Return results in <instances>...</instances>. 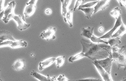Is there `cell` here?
I'll return each instance as SVG.
<instances>
[{
  "label": "cell",
  "mask_w": 126,
  "mask_h": 81,
  "mask_svg": "<svg viewBox=\"0 0 126 81\" xmlns=\"http://www.w3.org/2000/svg\"><path fill=\"white\" fill-rule=\"evenodd\" d=\"M119 29L116 31V33L112 35L111 38L114 37H120L125 34L126 32V25L123 23L119 27Z\"/></svg>",
  "instance_id": "ac0fdd59"
},
{
  "label": "cell",
  "mask_w": 126,
  "mask_h": 81,
  "mask_svg": "<svg viewBox=\"0 0 126 81\" xmlns=\"http://www.w3.org/2000/svg\"><path fill=\"white\" fill-rule=\"evenodd\" d=\"M57 81H69V80H68L67 78L64 75H61L58 78Z\"/></svg>",
  "instance_id": "f1b7e54d"
},
{
  "label": "cell",
  "mask_w": 126,
  "mask_h": 81,
  "mask_svg": "<svg viewBox=\"0 0 126 81\" xmlns=\"http://www.w3.org/2000/svg\"><path fill=\"white\" fill-rule=\"evenodd\" d=\"M98 1L88 2L86 4L81 5L79 7V8H88L93 7L95 5L97 4Z\"/></svg>",
  "instance_id": "d4e9b609"
},
{
  "label": "cell",
  "mask_w": 126,
  "mask_h": 81,
  "mask_svg": "<svg viewBox=\"0 0 126 81\" xmlns=\"http://www.w3.org/2000/svg\"><path fill=\"white\" fill-rule=\"evenodd\" d=\"M13 41L7 40L0 43V48L6 46H9Z\"/></svg>",
  "instance_id": "484cf974"
},
{
  "label": "cell",
  "mask_w": 126,
  "mask_h": 81,
  "mask_svg": "<svg viewBox=\"0 0 126 81\" xmlns=\"http://www.w3.org/2000/svg\"><path fill=\"white\" fill-rule=\"evenodd\" d=\"M71 0H61L62 4V15L65 17L66 13L69 10L68 8L69 6Z\"/></svg>",
  "instance_id": "2e32d148"
},
{
  "label": "cell",
  "mask_w": 126,
  "mask_h": 81,
  "mask_svg": "<svg viewBox=\"0 0 126 81\" xmlns=\"http://www.w3.org/2000/svg\"><path fill=\"white\" fill-rule=\"evenodd\" d=\"M37 0H30L29 2L27 3V5H28V4H32V5H36Z\"/></svg>",
  "instance_id": "1f68e13d"
},
{
  "label": "cell",
  "mask_w": 126,
  "mask_h": 81,
  "mask_svg": "<svg viewBox=\"0 0 126 81\" xmlns=\"http://www.w3.org/2000/svg\"><path fill=\"white\" fill-rule=\"evenodd\" d=\"M74 12L73 9L69 10L66 13V16L64 17V19L65 22H68L69 24L70 28L73 27V17Z\"/></svg>",
  "instance_id": "9a60e30c"
},
{
  "label": "cell",
  "mask_w": 126,
  "mask_h": 81,
  "mask_svg": "<svg viewBox=\"0 0 126 81\" xmlns=\"http://www.w3.org/2000/svg\"><path fill=\"white\" fill-rule=\"evenodd\" d=\"M93 63L95 66L97 68V70L99 71V73L101 76L102 77L104 81H113L111 74H109L96 61V60L93 61Z\"/></svg>",
  "instance_id": "52a82bcc"
},
{
  "label": "cell",
  "mask_w": 126,
  "mask_h": 81,
  "mask_svg": "<svg viewBox=\"0 0 126 81\" xmlns=\"http://www.w3.org/2000/svg\"><path fill=\"white\" fill-rule=\"evenodd\" d=\"M78 10L82 11L85 13V17L88 19H90L94 12V7L79 8Z\"/></svg>",
  "instance_id": "d6986e66"
},
{
  "label": "cell",
  "mask_w": 126,
  "mask_h": 81,
  "mask_svg": "<svg viewBox=\"0 0 126 81\" xmlns=\"http://www.w3.org/2000/svg\"><path fill=\"white\" fill-rule=\"evenodd\" d=\"M18 25L17 28L20 31L27 29L30 26V24L26 22L24 18L20 15H15L13 19Z\"/></svg>",
  "instance_id": "277c9868"
},
{
  "label": "cell",
  "mask_w": 126,
  "mask_h": 81,
  "mask_svg": "<svg viewBox=\"0 0 126 81\" xmlns=\"http://www.w3.org/2000/svg\"><path fill=\"white\" fill-rule=\"evenodd\" d=\"M112 58L118 66V69L126 66V55L119 53L118 52H112Z\"/></svg>",
  "instance_id": "3957f363"
},
{
  "label": "cell",
  "mask_w": 126,
  "mask_h": 81,
  "mask_svg": "<svg viewBox=\"0 0 126 81\" xmlns=\"http://www.w3.org/2000/svg\"><path fill=\"white\" fill-rule=\"evenodd\" d=\"M56 66L58 69L60 68L64 64L65 61V56H60L56 58Z\"/></svg>",
  "instance_id": "cb8c5ba5"
},
{
  "label": "cell",
  "mask_w": 126,
  "mask_h": 81,
  "mask_svg": "<svg viewBox=\"0 0 126 81\" xmlns=\"http://www.w3.org/2000/svg\"><path fill=\"white\" fill-rule=\"evenodd\" d=\"M121 1L123 6H124L126 7V0H121Z\"/></svg>",
  "instance_id": "836d02e7"
},
{
  "label": "cell",
  "mask_w": 126,
  "mask_h": 81,
  "mask_svg": "<svg viewBox=\"0 0 126 81\" xmlns=\"http://www.w3.org/2000/svg\"><path fill=\"white\" fill-rule=\"evenodd\" d=\"M27 46V43L26 41L22 40H16L12 41V43L9 45L11 48L17 49L20 48L26 47Z\"/></svg>",
  "instance_id": "5bb4252c"
},
{
  "label": "cell",
  "mask_w": 126,
  "mask_h": 81,
  "mask_svg": "<svg viewBox=\"0 0 126 81\" xmlns=\"http://www.w3.org/2000/svg\"><path fill=\"white\" fill-rule=\"evenodd\" d=\"M56 60V58H51L47 59L44 61H41L39 64V70L40 71L44 70L46 68L50 66L55 62Z\"/></svg>",
  "instance_id": "8fae6325"
},
{
  "label": "cell",
  "mask_w": 126,
  "mask_h": 81,
  "mask_svg": "<svg viewBox=\"0 0 126 81\" xmlns=\"http://www.w3.org/2000/svg\"><path fill=\"white\" fill-rule=\"evenodd\" d=\"M99 30L100 32H102L104 31V28L103 27H101V28H99Z\"/></svg>",
  "instance_id": "e575fe53"
},
{
  "label": "cell",
  "mask_w": 126,
  "mask_h": 81,
  "mask_svg": "<svg viewBox=\"0 0 126 81\" xmlns=\"http://www.w3.org/2000/svg\"><path fill=\"white\" fill-rule=\"evenodd\" d=\"M94 27L91 26L86 28H83L80 35L87 39H90L94 34Z\"/></svg>",
  "instance_id": "4fadbf2b"
},
{
  "label": "cell",
  "mask_w": 126,
  "mask_h": 81,
  "mask_svg": "<svg viewBox=\"0 0 126 81\" xmlns=\"http://www.w3.org/2000/svg\"><path fill=\"white\" fill-rule=\"evenodd\" d=\"M5 0H0V14L4 12Z\"/></svg>",
  "instance_id": "83f0119b"
},
{
  "label": "cell",
  "mask_w": 126,
  "mask_h": 81,
  "mask_svg": "<svg viewBox=\"0 0 126 81\" xmlns=\"http://www.w3.org/2000/svg\"><path fill=\"white\" fill-rule=\"evenodd\" d=\"M84 0H77L76 4H75V6L73 8L74 11H75L76 10L78 7L81 5L82 3L84 1Z\"/></svg>",
  "instance_id": "4316f807"
},
{
  "label": "cell",
  "mask_w": 126,
  "mask_h": 81,
  "mask_svg": "<svg viewBox=\"0 0 126 81\" xmlns=\"http://www.w3.org/2000/svg\"><path fill=\"white\" fill-rule=\"evenodd\" d=\"M122 19L121 16H120L117 19H116V21L114 26L113 28L111 29L109 31L107 32L106 34L103 35L102 36L99 37L101 39H109L111 38V37L113 35V33L116 30L119 28L121 25L123 23Z\"/></svg>",
  "instance_id": "8992f818"
},
{
  "label": "cell",
  "mask_w": 126,
  "mask_h": 81,
  "mask_svg": "<svg viewBox=\"0 0 126 81\" xmlns=\"http://www.w3.org/2000/svg\"><path fill=\"white\" fill-rule=\"evenodd\" d=\"M83 57H84V55L82 52H81L80 53H79L75 56H72L70 57L68 60V61L71 63H73L75 61L80 59Z\"/></svg>",
  "instance_id": "603a6c76"
},
{
  "label": "cell",
  "mask_w": 126,
  "mask_h": 81,
  "mask_svg": "<svg viewBox=\"0 0 126 81\" xmlns=\"http://www.w3.org/2000/svg\"><path fill=\"white\" fill-rule=\"evenodd\" d=\"M31 75L33 77L37 79L39 81H57L56 77L51 78L49 75L47 76L43 75L38 72L33 71L31 72Z\"/></svg>",
  "instance_id": "30bf717a"
},
{
  "label": "cell",
  "mask_w": 126,
  "mask_h": 81,
  "mask_svg": "<svg viewBox=\"0 0 126 81\" xmlns=\"http://www.w3.org/2000/svg\"><path fill=\"white\" fill-rule=\"evenodd\" d=\"M118 0V2L119 3L120 5L122 7H123V5H122V3L121 0Z\"/></svg>",
  "instance_id": "d590c367"
},
{
  "label": "cell",
  "mask_w": 126,
  "mask_h": 81,
  "mask_svg": "<svg viewBox=\"0 0 126 81\" xmlns=\"http://www.w3.org/2000/svg\"><path fill=\"white\" fill-rule=\"evenodd\" d=\"M122 10L119 7L115 8L112 10L110 12V14L115 19H117L120 16H121Z\"/></svg>",
  "instance_id": "44dd1931"
},
{
  "label": "cell",
  "mask_w": 126,
  "mask_h": 81,
  "mask_svg": "<svg viewBox=\"0 0 126 81\" xmlns=\"http://www.w3.org/2000/svg\"><path fill=\"white\" fill-rule=\"evenodd\" d=\"M98 63L108 73L110 74V71L112 67L113 59L108 58L101 60H96Z\"/></svg>",
  "instance_id": "ba28073f"
},
{
  "label": "cell",
  "mask_w": 126,
  "mask_h": 81,
  "mask_svg": "<svg viewBox=\"0 0 126 81\" xmlns=\"http://www.w3.org/2000/svg\"><path fill=\"white\" fill-rule=\"evenodd\" d=\"M16 3L15 1H11L8 5L7 7L4 10V15L2 21L5 23H7L10 20L13 19L15 14V9Z\"/></svg>",
  "instance_id": "7a4b0ae2"
},
{
  "label": "cell",
  "mask_w": 126,
  "mask_h": 81,
  "mask_svg": "<svg viewBox=\"0 0 126 81\" xmlns=\"http://www.w3.org/2000/svg\"><path fill=\"white\" fill-rule=\"evenodd\" d=\"M81 43L82 47V52L84 57H87L93 61L98 60L104 56V52H107L109 57L112 58V47L105 43H96L82 39Z\"/></svg>",
  "instance_id": "6da1fadb"
},
{
  "label": "cell",
  "mask_w": 126,
  "mask_h": 81,
  "mask_svg": "<svg viewBox=\"0 0 126 81\" xmlns=\"http://www.w3.org/2000/svg\"><path fill=\"white\" fill-rule=\"evenodd\" d=\"M25 62L24 60L19 59L16 60L12 66L13 69L15 70L19 71L21 70L25 67Z\"/></svg>",
  "instance_id": "e0dca14e"
},
{
  "label": "cell",
  "mask_w": 126,
  "mask_h": 81,
  "mask_svg": "<svg viewBox=\"0 0 126 81\" xmlns=\"http://www.w3.org/2000/svg\"><path fill=\"white\" fill-rule=\"evenodd\" d=\"M0 81H2V80L1 79H0Z\"/></svg>",
  "instance_id": "8d00e7d4"
},
{
  "label": "cell",
  "mask_w": 126,
  "mask_h": 81,
  "mask_svg": "<svg viewBox=\"0 0 126 81\" xmlns=\"http://www.w3.org/2000/svg\"><path fill=\"white\" fill-rule=\"evenodd\" d=\"M56 30V28L55 27H50L46 30L43 31L40 34V37L42 39L47 40L51 39L55 40L56 38L55 33Z\"/></svg>",
  "instance_id": "5b68a950"
},
{
  "label": "cell",
  "mask_w": 126,
  "mask_h": 81,
  "mask_svg": "<svg viewBox=\"0 0 126 81\" xmlns=\"http://www.w3.org/2000/svg\"><path fill=\"white\" fill-rule=\"evenodd\" d=\"M108 42V45L111 46V47H117L121 43L120 38L119 37L110 38Z\"/></svg>",
  "instance_id": "ffe728a7"
},
{
  "label": "cell",
  "mask_w": 126,
  "mask_h": 81,
  "mask_svg": "<svg viewBox=\"0 0 126 81\" xmlns=\"http://www.w3.org/2000/svg\"><path fill=\"white\" fill-rule=\"evenodd\" d=\"M79 81H101V80L99 79H95V78H88L82 79L79 80Z\"/></svg>",
  "instance_id": "4dcf8cb0"
},
{
  "label": "cell",
  "mask_w": 126,
  "mask_h": 81,
  "mask_svg": "<svg viewBox=\"0 0 126 81\" xmlns=\"http://www.w3.org/2000/svg\"><path fill=\"white\" fill-rule=\"evenodd\" d=\"M45 12L46 14H48V15H50L52 13V11L50 9H47Z\"/></svg>",
  "instance_id": "d6a6232c"
},
{
  "label": "cell",
  "mask_w": 126,
  "mask_h": 81,
  "mask_svg": "<svg viewBox=\"0 0 126 81\" xmlns=\"http://www.w3.org/2000/svg\"><path fill=\"white\" fill-rule=\"evenodd\" d=\"M36 5L28 4L27 5L25 8L24 9V14L26 18L30 17L34 14L36 10Z\"/></svg>",
  "instance_id": "7c38bea8"
},
{
  "label": "cell",
  "mask_w": 126,
  "mask_h": 81,
  "mask_svg": "<svg viewBox=\"0 0 126 81\" xmlns=\"http://www.w3.org/2000/svg\"><path fill=\"white\" fill-rule=\"evenodd\" d=\"M118 52L120 53L126 55V46H123L120 49H119Z\"/></svg>",
  "instance_id": "f546056e"
},
{
  "label": "cell",
  "mask_w": 126,
  "mask_h": 81,
  "mask_svg": "<svg viewBox=\"0 0 126 81\" xmlns=\"http://www.w3.org/2000/svg\"><path fill=\"white\" fill-rule=\"evenodd\" d=\"M111 0H100L94 7V14L96 13L100 10H104L109 6Z\"/></svg>",
  "instance_id": "9c48e42d"
},
{
  "label": "cell",
  "mask_w": 126,
  "mask_h": 81,
  "mask_svg": "<svg viewBox=\"0 0 126 81\" xmlns=\"http://www.w3.org/2000/svg\"></svg>",
  "instance_id": "74e56055"
},
{
  "label": "cell",
  "mask_w": 126,
  "mask_h": 81,
  "mask_svg": "<svg viewBox=\"0 0 126 81\" xmlns=\"http://www.w3.org/2000/svg\"><path fill=\"white\" fill-rule=\"evenodd\" d=\"M90 39L91 40L92 42H94V43H105V44H107V45H108V41L103 40L102 39H100L99 37H97L94 34L92 35Z\"/></svg>",
  "instance_id": "7402d4cb"
}]
</instances>
